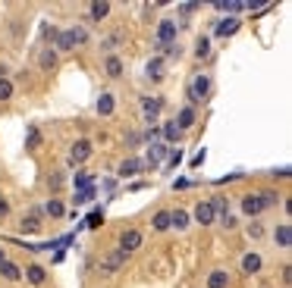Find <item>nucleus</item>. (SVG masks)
Returning <instances> with one entry per match:
<instances>
[{"label":"nucleus","instance_id":"f257e3e1","mask_svg":"<svg viewBox=\"0 0 292 288\" xmlns=\"http://www.w3.org/2000/svg\"><path fill=\"white\" fill-rule=\"evenodd\" d=\"M176 41V22L173 19H163L161 25H157V47H161L163 53H170L173 47H170V44Z\"/></svg>","mask_w":292,"mask_h":288},{"label":"nucleus","instance_id":"f03ea898","mask_svg":"<svg viewBox=\"0 0 292 288\" xmlns=\"http://www.w3.org/2000/svg\"><path fill=\"white\" fill-rule=\"evenodd\" d=\"M85 29H66L57 35V50H72L76 44H85Z\"/></svg>","mask_w":292,"mask_h":288},{"label":"nucleus","instance_id":"7ed1b4c3","mask_svg":"<svg viewBox=\"0 0 292 288\" xmlns=\"http://www.w3.org/2000/svg\"><path fill=\"white\" fill-rule=\"evenodd\" d=\"M208 91H211V82L204 76H195V78H192V85H189V100H192V104H201V100L208 97Z\"/></svg>","mask_w":292,"mask_h":288},{"label":"nucleus","instance_id":"20e7f679","mask_svg":"<svg viewBox=\"0 0 292 288\" xmlns=\"http://www.w3.org/2000/svg\"><path fill=\"white\" fill-rule=\"evenodd\" d=\"M123 263H126V251H110L107 257L101 260V276H114Z\"/></svg>","mask_w":292,"mask_h":288},{"label":"nucleus","instance_id":"39448f33","mask_svg":"<svg viewBox=\"0 0 292 288\" xmlns=\"http://www.w3.org/2000/svg\"><path fill=\"white\" fill-rule=\"evenodd\" d=\"M91 153H95V147H91V141H85V138H82V141H76V144H72V151H69V160H72V163H85V160H88Z\"/></svg>","mask_w":292,"mask_h":288},{"label":"nucleus","instance_id":"423d86ee","mask_svg":"<svg viewBox=\"0 0 292 288\" xmlns=\"http://www.w3.org/2000/svg\"><path fill=\"white\" fill-rule=\"evenodd\" d=\"M135 247H142V232L138 229H129V232H123L119 235V251H135Z\"/></svg>","mask_w":292,"mask_h":288},{"label":"nucleus","instance_id":"0eeeda50","mask_svg":"<svg viewBox=\"0 0 292 288\" xmlns=\"http://www.w3.org/2000/svg\"><path fill=\"white\" fill-rule=\"evenodd\" d=\"M214 216H217V213H214V207H211V204H198L195 207V219L201 226H211V223H214Z\"/></svg>","mask_w":292,"mask_h":288},{"label":"nucleus","instance_id":"6e6552de","mask_svg":"<svg viewBox=\"0 0 292 288\" xmlns=\"http://www.w3.org/2000/svg\"><path fill=\"white\" fill-rule=\"evenodd\" d=\"M25 279H29L32 285H44V279H48V270H44V266H38V263H32L29 270H25Z\"/></svg>","mask_w":292,"mask_h":288},{"label":"nucleus","instance_id":"1a4fd4ad","mask_svg":"<svg viewBox=\"0 0 292 288\" xmlns=\"http://www.w3.org/2000/svg\"><path fill=\"white\" fill-rule=\"evenodd\" d=\"M142 160H123V163H119V176H123V179H129V176H135V172H142Z\"/></svg>","mask_w":292,"mask_h":288},{"label":"nucleus","instance_id":"9d476101","mask_svg":"<svg viewBox=\"0 0 292 288\" xmlns=\"http://www.w3.org/2000/svg\"><path fill=\"white\" fill-rule=\"evenodd\" d=\"M242 210L248 213V216H258V213L264 210L261 200H258V194H245V197H242Z\"/></svg>","mask_w":292,"mask_h":288},{"label":"nucleus","instance_id":"9b49d317","mask_svg":"<svg viewBox=\"0 0 292 288\" xmlns=\"http://www.w3.org/2000/svg\"><path fill=\"white\" fill-rule=\"evenodd\" d=\"M192 125H195V110H192V106L179 110V122H176V129L182 132V129H192Z\"/></svg>","mask_w":292,"mask_h":288},{"label":"nucleus","instance_id":"f8f14e48","mask_svg":"<svg viewBox=\"0 0 292 288\" xmlns=\"http://www.w3.org/2000/svg\"><path fill=\"white\" fill-rule=\"evenodd\" d=\"M0 276H3V279H10V282H16V279L22 276V270H19L16 263H10V260H3V263H0Z\"/></svg>","mask_w":292,"mask_h":288},{"label":"nucleus","instance_id":"ddd939ff","mask_svg":"<svg viewBox=\"0 0 292 288\" xmlns=\"http://www.w3.org/2000/svg\"><path fill=\"white\" fill-rule=\"evenodd\" d=\"M227 285H229V276L223 270H214L208 276V288H227Z\"/></svg>","mask_w":292,"mask_h":288},{"label":"nucleus","instance_id":"4468645a","mask_svg":"<svg viewBox=\"0 0 292 288\" xmlns=\"http://www.w3.org/2000/svg\"><path fill=\"white\" fill-rule=\"evenodd\" d=\"M236 29H239V19H233V16H229V19H223V22L217 25V38H227V35H233Z\"/></svg>","mask_w":292,"mask_h":288},{"label":"nucleus","instance_id":"2eb2a0df","mask_svg":"<svg viewBox=\"0 0 292 288\" xmlns=\"http://www.w3.org/2000/svg\"><path fill=\"white\" fill-rule=\"evenodd\" d=\"M142 110H145V116H148V119H154L157 113H161V100H157V97H145L142 100Z\"/></svg>","mask_w":292,"mask_h":288},{"label":"nucleus","instance_id":"dca6fc26","mask_svg":"<svg viewBox=\"0 0 292 288\" xmlns=\"http://www.w3.org/2000/svg\"><path fill=\"white\" fill-rule=\"evenodd\" d=\"M114 94H101L97 97V113H101V116H110V113H114Z\"/></svg>","mask_w":292,"mask_h":288},{"label":"nucleus","instance_id":"f3484780","mask_svg":"<svg viewBox=\"0 0 292 288\" xmlns=\"http://www.w3.org/2000/svg\"><path fill=\"white\" fill-rule=\"evenodd\" d=\"M104 69H107L110 78H119V76H123V60H119V57H107V66H104Z\"/></svg>","mask_w":292,"mask_h":288},{"label":"nucleus","instance_id":"a211bd4d","mask_svg":"<svg viewBox=\"0 0 292 288\" xmlns=\"http://www.w3.org/2000/svg\"><path fill=\"white\" fill-rule=\"evenodd\" d=\"M242 270L245 273H258L261 270V257H258V254H245L242 257Z\"/></svg>","mask_w":292,"mask_h":288},{"label":"nucleus","instance_id":"6ab92c4d","mask_svg":"<svg viewBox=\"0 0 292 288\" xmlns=\"http://www.w3.org/2000/svg\"><path fill=\"white\" fill-rule=\"evenodd\" d=\"M163 153H167V144H151V151H148V166L151 169L157 166V160H161Z\"/></svg>","mask_w":292,"mask_h":288},{"label":"nucleus","instance_id":"aec40b11","mask_svg":"<svg viewBox=\"0 0 292 288\" xmlns=\"http://www.w3.org/2000/svg\"><path fill=\"white\" fill-rule=\"evenodd\" d=\"M148 78H154V82H157V78H163V60L161 57H154L148 63Z\"/></svg>","mask_w":292,"mask_h":288},{"label":"nucleus","instance_id":"412c9836","mask_svg":"<svg viewBox=\"0 0 292 288\" xmlns=\"http://www.w3.org/2000/svg\"><path fill=\"white\" fill-rule=\"evenodd\" d=\"M276 244H280V247H289V244H292V229H289L286 223L276 229Z\"/></svg>","mask_w":292,"mask_h":288},{"label":"nucleus","instance_id":"4be33fe9","mask_svg":"<svg viewBox=\"0 0 292 288\" xmlns=\"http://www.w3.org/2000/svg\"><path fill=\"white\" fill-rule=\"evenodd\" d=\"M170 226H176V229H185V226H189V213H185V210L170 213Z\"/></svg>","mask_w":292,"mask_h":288},{"label":"nucleus","instance_id":"5701e85b","mask_svg":"<svg viewBox=\"0 0 292 288\" xmlns=\"http://www.w3.org/2000/svg\"><path fill=\"white\" fill-rule=\"evenodd\" d=\"M154 229H157V232H167V229H170V213H167V210H161V213L154 216Z\"/></svg>","mask_w":292,"mask_h":288},{"label":"nucleus","instance_id":"b1692460","mask_svg":"<svg viewBox=\"0 0 292 288\" xmlns=\"http://www.w3.org/2000/svg\"><path fill=\"white\" fill-rule=\"evenodd\" d=\"M88 13H91V19H104L110 13V3H91Z\"/></svg>","mask_w":292,"mask_h":288},{"label":"nucleus","instance_id":"393cba45","mask_svg":"<svg viewBox=\"0 0 292 288\" xmlns=\"http://www.w3.org/2000/svg\"><path fill=\"white\" fill-rule=\"evenodd\" d=\"M258 200H261V207H274L276 200H280V194L276 191H264V194H258Z\"/></svg>","mask_w":292,"mask_h":288},{"label":"nucleus","instance_id":"a878e982","mask_svg":"<svg viewBox=\"0 0 292 288\" xmlns=\"http://www.w3.org/2000/svg\"><path fill=\"white\" fill-rule=\"evenodd\" d=\"M10 97H13V82L0 78V100H10Z\"/></svg>","mask_w":292,"mask_h":288},{"label":"nucleus","instance_id":"bb28decb","mask_svg":"<svg viewBox=\"0 0 292 288\" xmlns=\"http://www.w3.org/2000/svg\"><path fill=\"white\" fill-rule=\"evenodd\" d=\"M91 197H95V188H82V191H76V204H88Z\"/></svg>","mask_w":292,"mask_h":288},{"label":"nucleus","instance_id":"cd10ccee","mask_svg":"<svg viewBox=\"0 0 292 288\" xmlns=\"http://www.w3.org/2000/svg\"><path fill=\"white\" fill-rule=\"evenodd\" d=\"M76 188L79 191H82V188H91V176H88V172H79V176H76Z\"/></svg>","mask_w":292,"mask_h":288},{"label":"nucleus","instance_id":"c85d7f7f","mask_svg":"<svg viewBox=\"0 0 292 288\" xmlns=\"http://www.w3.org/2000/svg\"><path fill=\"white\" fill-rule=\"evenodd\" d=\"M195 53H198V57H208V53H211V44H208V38H198V44H195Z\"/></svg>","mask_w":292,"mask_h":288},{"label":"nucleus","instance_id":"c756f323","mask_svg":"<svg viewBox=\"0 0 292 288\" xmlns=\"http://www.w3.org/2000/svg\"><path fill=\"white\" fill-rule=\"evenodd\" d=\"M101 223H104V213H101V210H95V213L88 216V223H85V226H88V229H97Z\"/></svg>","mask_w":292,"mask_h":288},{"label":"nucleus","instance_id":"7c9ffc66","mask_svg":"<svg viewBox=\"0 0 292 288\" xmlns=\"http://www.w3.org/2000/svg\"><path fill=\"white\" fill-rule=\"evenodd\" d=\"M163 135H167V141H176V138H179L176 122H167V125H163Z\"/></svg>","mask_w":292,"mask_h":288},{"label":"nucleus","instance_id":"2f4dec72","mask_svg":"<svg viewBox=\"0 0 292 288\" xmlns=\"http://www.w3.org/2000/svg\"><path fill=\"white\" fill-rule=\"evenodd\" d=\"M54 63H57V57H54L50 50H44V53H41V66H44V69H50Z\"/></svg>","mask_w":292,"mask_h":288},{"label":"nucleus","instance_id":"473e14b6","mask_svg":"<svg viewBox=\"0 0 292 288\" xmlns=\"http://www.w3.org/2000/svg\"><path fill=\"white\" fill-rule=\"evenodd\" d=\"M48 213H50V216H63V204H60V200H50V204H48Z\"/></svg>","mask_w":292,"mask_h":288},{"label":"nucleus","instance_id":"72a5a7b5","mask_svg":"<svg viewBox=\"0 0 292 288\" xmlns=\"http://www.w3.org/2000/svg\"><path fill=\"white\" fill-rule=\"evenodd\" d=\"M38 226H41V223H38V216H29V219H22V229H25V232H35Z\"/></svg>","mask_w":292,"mask_h":288},{"label":"nucleus","instance_id":"f704fd0d","mask_svg":"<svg viewBox=\"0 0 292 288\" xmlns=\"http://www.w3.org/2000/svg\"><path fill=\"white\" fill-rule=\"evenodd\" d=\"M41 144V135H38V129H29V147H38Z\"/></svg>","mask_w":292,"mask_h":288},{"label":"nucleus","instance_id":"c9c22d12","mask_svg":"<svg viewBox=\"0 0 292 288\" xmlns=\"http://www.w3.org/2000/svg\"><path fill=\"white\" fill-rule=\"evenodd\" d=\"M6 213H10V204H6V197H3V194H0V219H3Z\"/></svg>","mask_w":292,"mask_h":288},{"label":"nucleus","instance_id":"e433bc0d","mask_svg":"<svg viewBox=\"0 0 292 288\" xmlns=\"http://www.w3.org/2000/svg\"><path fill=\"white\" fill-rule=\"evenodd\" d=\"M198 10V3H182V16H192Z\"/></svg>","mask_w":292,"mask_h":288}]
</instances>
